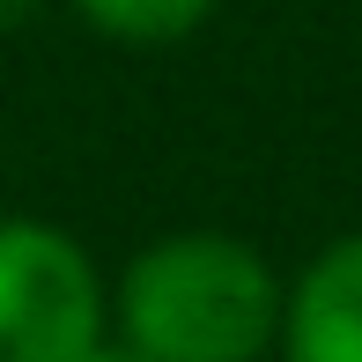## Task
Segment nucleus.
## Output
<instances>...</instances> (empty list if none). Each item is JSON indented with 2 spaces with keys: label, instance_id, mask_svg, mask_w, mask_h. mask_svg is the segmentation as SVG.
Masks as SVG:
<instances>
[{
  "label": "nucleus",
  "instance_id": "obj_1",
  "mask_svg": "<svg viewBox=\"0 0 362 362\" xmlns=\"http://www.w3.org/2000/svg\"><path fill=\"white\" fill-rule=\"evenodd\" d=\"M111 318L148 362H259L281 333V281L244 237L177 229L134 252Z\"/></svg>",
  "mask_w": 362,
  "mask_h": 362
},
{
  "label": "nucleus",
  "instance_id": "obj_2",
  "mask_svg": "<svg viewBox=\"0 0 362 362\" xmlns=\"http://www.w3.org/2000/svg\"><path fill=\"white\" fill-rule=\"evenodd\" d=\"M104 318V281L67 229L0 215V362H81Z\"/></svg>",
  "mask_w": 362,
  "mask_h": 362
},
{
  "label": "nucleus",
  "instance_id": "obj_3",
  "mask_svg": "<svg viewBox=\"0 0 362 362\" xmlns=\"http://www.w3.org/2000/svg\"><path fill=\"white\" fill-rule=\"evenodd\" d=\"M281 362H362V229L333 237L281 288Z\"/></svg>",
  "mask_w": 362,
  "mask_h": 362
},
{
  "label": "nucleus",
  "instance_id": "obj_4",
  "mask_svg": "<svg viewBox=\"0 0 362 362\" xmlns=\"http://www.w3.org/2000/svg\"><path fill=\"white\" fill-rule=\"evenodd\" d=\"M74 15L119 45H177L215 15V0H74Z\"/></svg>",
  "mask_w": 362,
  "mask_h": 362
},
{
  "label": "nucleus",
  "instance_id": "obj_5",
  "mask_svg": "<svg viewBox=\"0 0 362 362\" xmlns=\"http://www.w3.org/2000/svg\"><path fill=\"white\" fill-rule=\"evenodd\" d=\"M81 362H148V355H141V348H126V340H96Z\"/></svg>",
  "mask_w": 362,
  "mask_h": 362
},
{
  "label": "nucleus",
  "instance_id": "obj_6",
  "mask_svg": "<svg viewBox=\"0 0 362 362\" xmlns=\"http://www.w3.org/2000/svg\"><path fill=\"white\" fill-rule=\"evenodd\" d=\"M30 8H37V0H0V30H15V23H30Z\"/></svg>",
  "mask_w": 362,
  "mask_h": 362
}]
</instances>
